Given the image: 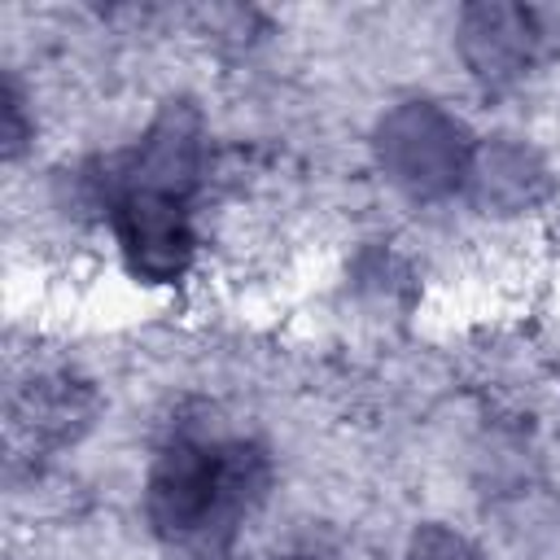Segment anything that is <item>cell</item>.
Instances as JSON below:
<instances>
[{
  "label": "cell",
  "instance_id": "obj_8",
  "mask_svg": "<svg viewBox=\"0 0 560 560\" xmlns=\"http://www.w3.org/2000/svg\"><path fill=\"white\" fill-rule=\"evenodd\" d=\"M4 144H9V153H18V144H22V105H18L13 88L4 92Z\"/></svg>",
  "mask_w": 560,
  "mask_h": 560
},
{
  "label": "cell",
  "instance_id": "obj_2",
  "mask_svg": "<svg viewBox=\"0 0 560 560\" xmlns=\"http://www.w3.org/2000/svg\"><path fill=\"white\" fill-rule=\"evenodd\" d=\"M376 162L411 197H442L468 179L472 140L459 118L429 101L389 109L376 127Z\"/></svg>",
  "mask_w": 560,
  "mask_h": 560
},
{
  "label": "cell",
  "instance_id": "obj_7",
  "mask_svg": "<svg viewBox=\"0 0 560 560\" xmlns=\"http://www.w3.org/2000/svg\"><path fill=\"white\" fill-rule=\"evenodd\" d=\"M407 560H477V551H472L459 534H451V529H442V525H424V529L411 538Z\"/></svg>",
  "mask_w": 560,
  "mask_h": 560
},
{
  "label": "cell",
  "instance_id": "obj_3",
  "mask_svg": "<svg viewBox=\"0 0 560 560\" xmlns=\"http://www.w3.org/2000/svg\"><path fill=\"white\" fill-rule=\"evenodd\" d=\"M114 232L127 267L149 284H171L192 262V228L179 197L122 188L114 201Z\"/></svg>",
  "mask_w": 560,
  "mask_h": 560
},
{
  "label": "cell",
  "instance_id": "obj_6",
  "mask_svg": "<svg viewBox=\"0 0 560 560\" xmlns=\"http://www.w3.org/2000/svg\"><path fill=\"white\" fill-rule=\"evenodd\" d=\"M468 192L477 206L494 210V214H521V210H534L547 192H551V175H547V162L521 144V140H490L481 149H472V162H468Z\"/></svg>",
  "mask_w": 560,
  "mask_h": 560
},
{
  "label": "cell",
  "instance_id": "obj_1",
  "mask_svg": "<svg viewBox=\"0 0 560 560\" xmlns=\"http://www.w3.org/2000/svg\"><path fill=\"white\" fill-rule=\"evenodd\" d=\"M267 464L249 446H206L192 438L171 442L144 486V512L162 538H228L241 512L258 499Z\"/></svg>",
  "mask_w": 560,
  "mask_h": 560
},
{
  "label": "cell",
  "instance_id": "obj_4",
  "mask_svg": "<svg viewBox=\"0 0 560 560\" xmlns=\"http://www.w3.org/2000/svg\"><path fill=\"white\" fill-rule=\"evenodd\" d=\"M534 18L516 4H468L459 18V57L486 88H508L534 61Z\"/></svg>",
  "mask_w": 560,
  "mask_h": 560
},
{
  "label": "cell",
  "instance_id": "obj_5",
  "mask_svg": "<svg viewBox=\"0 0 560 560\" xmlns=\"http://www.w3.org/2000/svg\"><path fill=\"white\" fill-rule=\"evenodd\" d=\"M122 175H127L122 188L166 192L184 201V192L201 175V118L188 105H166L144 131L140 149L127 158Z\"/></svg>",
  "mask_w": 560,
  "mask_h": 560
}]
</instances>
